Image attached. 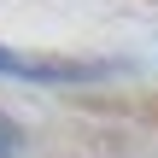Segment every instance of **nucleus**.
<instances>
[{"label": "nucleus", "mask_w": 158, "mask_h": 158, "mask_svg": "<svg viewBox=\"0 0 158 158\" xmlns=\"http://www.w3.org/2000/svg\"><path fill=\"white\" fill-rule=\"evenodd\" d=\"M18 147H23V135H18V123H12V117L0 111V158H12Z\"/></svg>", "instance_id": "f03ea898"}, {"label": "nucleus", "mask_w": 158, "mask_h": 158, "mask_svg": "<svg viewBox=\"0 0 158 158\" xmlns=\"http://www.w3.org/2000/svg\"><path fill=\"white\" fill-rule=\"evenodd\" d=\"M0 76H23V82H82V76H100V64H88V59H53V53H18V47H0Z\"/></svg>", "instance_id": "f257e3e1"}]
</instances>
